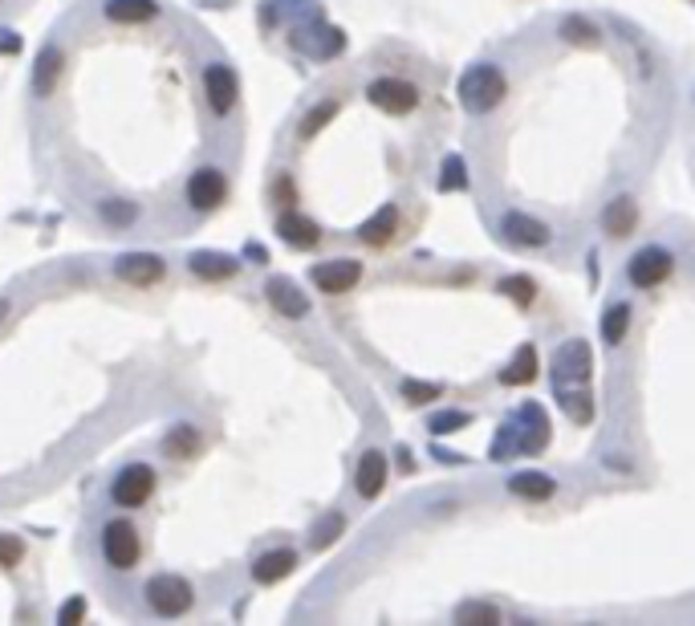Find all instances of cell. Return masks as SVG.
Instances as JSON below:
<instances>
[{"mask_svg": "<svg viewBox=\"0 0 695 626\" xmlns=\"http://www.w3.org/2000/svg\"><path fill=\"white\" fill-rule=\"evenodd\" d=\"M504 90H509V78H504V70L492 66V61H480V66L464 70V74H460V86H456L460 106H464L468 114H488V110H496L500 98H504Z\"/></svg>", "mask_w": 695, "mask_h": 626, "instance_id": "obj_1", "label": "cell"}, {"mask_svg": "<svg viewBox=\"0 0 695 626\" xmlns=\"http://www.w3.org/2000/svg\"><path fill=\"white\" fill-rule=\"evenodd\" d=\"M143 602L155 618H183L196 602V590L183 574H151L143 586Z\"/></svg>", "mask_w": 695, "mask_h": 626, "instance_id": "obj_2", "label": "cell"}, {"mask_svg": "<svg viewBox=\"0 0 695 626\" xmlns=\"http://www.w3.org/2000/svg\"><path fill=\"white\" fill-rule=\"evenodd\" d=\"M98 549H102V561H106L114 574H126V570L139 566V557H143V537H139V529L126 521V517H114V521L102 525Z\"/></svg>", "mask_w": 695, "mask_h": 626, "instance_id": "obj_3", "label": "cell"}, {"mask_svg": "<svg viewBox=\"0 0 695 626\" xmlns=\"http://www.w3.org/2000/svg\"><path fill=\"white\" fill-rule=\"evenodd\" d=\"M155 468L151 464H126L114 472L110 480V500L118 509H143L147 500L155 496Z\"/></svg>", "mask_w": 695, "mask_h": 626, "instance_id": "obj_4", "label": "cell"}, {"mask_svg": "<svg viewBox=\"0 0 695 626\" xmlns=\"http://www.w3.org/2000/svg\"><path fill=\"white\" fill-rule=\"evenodd\" d=\"M183 196H187V204H192L196 212H216L228 200V175L220 167H200V171L187 175Z\"/></svg>", "mask_w": 695, "mask_h": 626, "instance_id": "obj_5", "label": "cell"}, {"mask_svg": "<svg viewBox=\"0 0 695 626\" xmlns=\"http://www.w3.org/2000/svg\"><path fill=\"white\" fill-rule=\"evenodd\" d=\"M590 370H594V358H590V346L582 338L557 346V354H553V387L590 383Z\"/></svg>", "mask_w": 695, "mask_h": 626, "instance_id": "obj_6", "label": "cell"}, {"mask_svg": "<svg viewBox=\"0 0 695 626\" xmlns=\"http://www.w3.org/2000/svg\"><path fill=\"white\" fill-rule=\"evenodd\" d=\"M204 98L212 106V114H232L236 98H240V82H236V70L224 66V61H208L204 66Z\"/></svg>", "mask_w": 695, "mask_h": 626, "instance_id": "obj_7", "label": "cell"}, {"mask_svg": "<svg viewBox=\"0 0 695 626\" xmlns=\"http://www.w3.org/2000/svg\"><path fill=\"white\" fill-rule=\"evenodd\" d=\"M366 98H370V106L387 110V114H411L419 106V90L403 78H374L366 86Z\"/></svg>", "mask_w": 695, "mask_h": 626, "instance_id": "obj_8", "label": "cell"}, {"mask_svg": "<svg viewBox=\"0 0 695 626\" xmlns=\"http://www.w3.org/2000/svg\"><path fill=\"white\" fill-rule=\"evenodd\" d=\"M114 277L126 281V285H135V289H151L167 277V261L155 257V253H122L114 261Z\"/></svg>", "mask_w": 695, "mask_h": 626, "instance_id": "obj_9", "label": "cell"}, {"mask_svg": "<svg viewBox=\"0 0 695 626\" xmlns=\"http://www.w3.org/2000/svg\"><path fill=\"white\" fill-rule=\"evenodd\" d=\"M61 74H66V53H61V45H45L33 57V74H29L33 98H53L61 86Z\"/></svg>", "mask_w": 695, "mask_h": 626, "instance_id": "obj_10", "label": "cell"}, {"mask_svg": "<svg viewBox=\"0 0 695 626\" xmlns=\"http://www.w3.org/2000/svg\"><path fill=\"white\" fill-rule=\"evenodd\" d=\"M309 281L318 285L322 293L338 297V293H350V289L362 281V265H358V261H350V257L322 261V265H313V269H309Z\"/></svg>", "mask_w": 695, "mask_h": 626, "instance_id": "obj_11", "label": "cell"}, {"mask_svg": "<svg viewBox=\"0 0 695 626\" xmlns=\"http://www.w3.org/2000/svg\"><path fill=\"white\" fill-rule=\"evenodd\" d=\"M671 265H675V257L667 253V248L651 244V248H643V253H635V261H630L626 273H630V285L655 289V285H663L671 277Z\"/></svg>", "mask_w": 695, "mask_h": 626, "instance_id": "obj_12", "label": "cell"}, {"mask_svg": "<svg viewBox=\"0 0 695 626\" xmlns=\"http://www.w3.org/2000/svg\"><path fill=\"white\" fill-rule=\"evenodd\" d=\"M500 236L509 240L513 248H545L553 236H549V228L541 224V220H533L529 212H509L500 220Z\"/></svg>", "mask_w": 695, "mask_h": 626, "instance_id": "obj_13", "label": "cell"}, {"mask_svg": "<svg viewBox=\"0 0 695 626\" xmlns=\"http://www.w3.org/2000/svg\"><path fill=\"white\" fill-rule=\"evenodd\" d=\"M293 45L305 49L309 57H338L346 49V33L342 29H326V25H305V29H293Z\"/></svg>", "mask_w": 695, "mask_h": 626, "instance_id": "obj_14", "label": "cell"}, {"mask_svg": "<svg viewBox=\"0 0 695 626\" xmlns=\"http://www.w3.org/2000/svg\"><path fill=\"white\" fill-rule=\"evenodd\" d=\"M265 301L281 313V318H289V322H297V318H305V313H309V301H305L301 285L289 281V277H269L265 281Z\"/></svg>", "mask_w": 695, "mask_h": 626, "instance_id": "obj_15", "label": "cell"}, {"mask_svg": "<svg viewBox=\"0 0 695 626\" xmlns=\"http://www.w3.org/2000/svg\"><path fill=\"white\" fill-rule=\"evenodd\" d=\"M277 236L289 244V248H318V240H322V228L313 224L309 216H301V212H293V208H285L281 216H277Z\"/></svg>", "mask_w": 695, "mask_h": 626, "instance_id": "obj_16", "label": "cell"}, {"mask_svg": "<svg viewBox=\"0 0 695 626\" xmlns=\"http://www.w3.org/2000/svg\"><path fill=\"white\" fill-rule=\"evenodd\" d=\"M293 570H297V553L293 549H269V553H261L257 561H252V582H257V586H277Z\"/></svg>", "mask_w": 695, "mask_h": 626, "instance_id": "obj_17", "label": "cell"}, {"mask_svg": "<svg viewBox=\"0 0 695 626\" xmlns=\"http://www.w3.org/2000/svg\"><path fill=\"white\" fill-rule=\"evenodd\" d=\"M187 269H192L200 281H232L240 273V261L228 253H212V248H200V253L187 257Z\"/></svg>", "mask_w": 695, "mask_h": 626, "instance_id": "obj_18", "label": "cell"}, {"mask_svg": "<svg viewBox=\"0 0 695 626\" xmlns=\"http://www.w3.org/2000/svg\"><path fill=\"white\" fill-rule=\"evenodd\" d=\"M200 448H204V440H200V427L196 423H175L163 440H159V452L167 460H192Z\"/></svg>", "mask_w": 695, "mask_h": 626, "instance_id": "obj_19", "label": "cell"}, {"mask_svg": "<svg viewBox=\"0 0 695 626\" xmlns=\"http://www.w3.org/2000/svg\"><path fill=\"white\" fill-rule=\"evenodd\" d=\"M395 232H399V208H395V204H383V208H378V212L358 228V240L370 244V248H387V244L395 240Z\"/></svg>", "mask_w": 695, "mask_h": 626, "instance_id": "obj_20", "label": "cell"}, {"mask_svg": "<svg viewBox=\"0 0 695 626\" xmlns=\"http://www.w3.org/2000/svg\"><path fill=\"white\" fill-rule=\"evenodd\" d=\"M102 13L114 25H147L159 17V0H106Z\"/></svg>", "mask_w": 695, "mask_h": 626, "instance_id": "obj_21", "label": "cell"}, {"mask_svg": "<svg viewBox=\"0 0 695 626\" xmlns=\"http://www.w3.org/2000/svg\"><path fill=\"white\" fill-rule=\"evenodd\" d=\"M517 419L525 423V431L517 427V435H521V452H545V444H549V419H545V411L537 407V403H525L521 411H517Z\"/></svg>", "mask_w": 695, "mask_h": 626, "instance_id": "obj_22", "label": "cell"}, {"mask_svg": "<svg viewBox=\"0 0 695 626\" xmlns=\"http://www.w3.org/2000/svg\"><path fill=\"white\" fill-rule=\"evenodd\" d=\"M383 484H387V456H383V452H366V456L358 460V472H354L358 496H362V500H374L378 492H383Z\"/></svg>", "mask_w": 695, "mask_h": 626, "instance_id": "obj_23", "label": "cell"}, {"mask_svg": "<svg viewBox=\"0 0 695 626\" xmlns=\"http://www.w3.org/2000/svg\"><path fill=\"white\" fill-rule=\"evenodd\" d=\"M635 220H639V212H635V200H630V196H618V200H610V204L602 208V228H606V236H630Z\"/></svg>", "mask_w": 695, "mask_h": 626, "instance_id": "obj_24", "label": "cell"}, {"mask_svg": "<svg viewBox=\"0 0 695 626\" xmlns=\"http://www.w3.org/2000/svg\"><path fill=\"white\" fill-rule=\"evenodd\" d=\"M338 110H342V102L338 98H322L318 106H309V114L297 122V139H318L330 122L338 118Z\"/></svg>", "mask_w": 695, "mask_h": 626, "instance_id": "obj_25", "label": "cell"}, {"mask_svg": "<svg viewBox=\"0 0 695 626\" xmlns=\"http://www.w3.org/2000/svg\"><path fill=\"white\" fill-rule=\"evenodd\" d=\"M509 492L513 496H521V500H549L553 492H557V484L545 476V472H517V476H509Z\"/></svg>", "mask_w": 695, "mask_h": 626, "instance_id": "obj_26", "label": "cell"}, {"mask_svg": "<svg viewBox=\"0 0 695 626\" xmlns=\"http://www.w3.org/2000/svg\"><path fill=\"white\" fill-rule=\"evenodd\" d=\"M537 379V350L533 346H521L517 354H513V362L500 370V383L504 387H525V383H533Z\"/></svg>", "mask_w": 695, "mask_h": 626, "instance_id": "obj_27", "label": "cell"}, {"mask_svg": "<svg viewBox=\"0 0 695 626\" xmlns=\"http://www.w3.org/2000/svg\"><path fill=\"white\" fill-rule=\"evenodd\" d=\"M557 403L565 407V415H570L574 423H590L594 419V399H590V391L586 387H557Z\"/></svg>", "mask_w": 695, "mask_h": 626, "instance_id": "obj_28", "label": "cell"}, {"mask_svg": "<svg viewBox=\"0 0 695 626\" xmlns=\"http://www.w3.org/2000/svg\"><path fill=\"white\" fill-rule=\"evenodd\" d=\"M98 216L110 228H131L139 220V204H131V200H102L98 204Z\"/></svg>", "mask_w": 695, "mask_h": 626, "instance_id": "obj_29", "label": "cell"}, {"mask_svg": "<svg viewBox=\"0 0 695 626\" xmlns=\"http://www.w3.org/2000/svg\"><path fill=\"white\" fill-rule=\"evenodd\" d=\"M342 529H346V517L342 513H326L318 525H313V533H309V549H330L338 537H342Z\"/></svg>", "mask_w": 695, "mask_h": 626, "instance_id": "obj_30", "label": "cell"}, {"mask_svg": "<svg viewBox=\"0 0 695 626\" xmlns=\"http://www.w3.org/2000/svg\"><path fill=\"white\" fill-rule=\"evenodd\" d=\"M456 622L460 626H496L500 610L488 606V602H464V606H456Z\"/></svg>", "mask_w": 695, "mask_h": 626, "instance_id": "obj_31", "label": "cell"}, {"mask_svg": "<svg viewBox=\"0 0 695 626\" xmlns=\"http://www.w3.org/2000/svg\"><path fill=\"white\" fill-rule=\"evenodd\" d=\"M626 330H630V305L606 309V318H602V338H606L610 346H618V342L626 338Z\"/></svg>", "mask_w": 695, "mask_h": 626, "instance_id": "obj_32", "label": "cell"}, {"mask_svg": "<svg viewBox=\"0 0 695 626\" xmlns=\"http://www.w3.org/2000/svg\"><path fill=\"white\" fill-rule=\"evenodd\" d=\"M439 395H444V387H439V383H419V379H403V399H407L411 407H427V403H435Z\"/></svg>", "mask_w": 695, "mask_h": 626, "instance_id": "obj_33", "label": "cell"}, {"mask_svg": "<svg viewBox=\"0 0 695 626\" xmlns=\"http://www.w3.org/2000/svg\"><path fill=\"white\" fill-rule=\"evenodd\" d=\"M517 448H521V435H517V423H504V427L496 431V440H492L488 456H492V460H509V456H513Z\"/></svg>", "mask_w": 695, "mask_h": 626, "instance_id": "obj_34", "label": "cell"}, {"mask_svg": "<svg viewBox=\"0 0 695 626\" xmlns=\"http://www.w3.org/2000/svg\"><path fill=\"white\" fill-rule=\"evenodd\" d=\"M439 187H444V192H464V187H468V171H464V159H460V155H448V159H444V175H439Z\"/></svg>", "mask_w": 695, "mask_h": 626, "instance_id": "obj_35", "label": "cell"}, {"mask_svg": "<svg viewBox=\"0 0 695 626\" xmlns=\"http://www.w3.org/2000/svg\"><path fill=\"white\" fill-rule=\"evenodd\" d=\"M25 561V541L17 533H0V570H17Z\"/></svg>", "mask_w": 695, "mask_h": 626, "instance_id": "obj_36", "label": "cell"}, {"mask_svg": "<svg viewBox=\"0 0 695 626\" xmlns=\"http://www.w3.org/2000/svg\"><path fill=\"white\" fill-rule=\"evenodd\" d=\"M500 293H509V297H513L521 309H529V305H533V297H537V285H533L529 277H504V281H500Z\"/></svg>", "mask_w": 695, "mask_h": 626, "instance_id": "obj_37", "label": "cell"}, {"mask_svg": "<svg viewBox=\"0 0 695 626\" xmlns=\"http://www.w3.org/2000/svg\"><path fill=\"white\" fill-rule=\"evenodd\" d=\"M561 37L565 41H578V45H594L598 41V29H590L582 17H565L561 21Z\"/></svg>", "mask_w": 695, "mask_h": 626, "instance_id": "obj_38", "label": "cell"}, {"mask_svg": "<svg viewBox=\"0 0 695 626\" xmlns=\"http://www.w3.org/2000/svg\"><path fill=\"white\" fill-rule=\"evenodd\" d=\"M472 423V415L468 411H439L435 419H431V427L427 431H435V435H448V431H460V427H468Z\"/></svg>", "mask_w": 695, "mask_h": 626, "instance_id": "obj_39", "label": "cell"}, {"mask_svg": "<svg viewBox=\"0 0 695 626\" xmlns=\"http://www.w3.org/2000/svg\"><path fill=\"white\" fill-rule=\"evenodd\" d=\"M82 618H86V598H70L66 606L57 610V622H61V626H78Z\"/></svg>", "mask_w": 695, "mask_h": 626, "instance_id": "obj_40", "label": "cell"}, {"mask_svg": "<svg viewBox=\"0 0 695 626\" xmlns=\"http://www.w3.org/2000/svg\"><path fill=\"white\" fill-rule=\"evenodd\" d=\"M25 45H21V33H13V29H0V53H21Z\"/></svg>", "mask_w": 695, "mask_h": 626, "instance_id": "obj_41", "label": "cell"}, {"mask_svg": "<svg viewBox=\"0 0 695 626\" xmlns=\"http://www.w3.org/2000/svg\"><path fill=\"white\" fill-rule=\"evenodd\" d=\"M273 192H277V200H281V208H289L297 196H293V183L289 179H277V187H273Z\"/></svg>", "mask_w": 695, "mask_h": 626, "instance_id": "obj_42", "label": "cell"}, {"mask_svg": "<svg viewBox=\"0 0 695 626\" xmlns=\"http://www.w3.org/2000/svg\"><path fill=\"white\" fill-rule=\"evenodd\" d=\"M399 468H403V472H411V468H415V464H411V452H407V448H399Z\"/></svg>", "mask_w": 695, "mask_h": 626, "instance_id": "obj_43", "label": "cell"}, {"mask_svg": "<svg viewBox=\"0 0 695 626\" xmlns=\"http://www.w3.org/2000/svg\"><path fill=\"white\" fill-rule=\"evenodd\" d=\"M5 313H9V301H5V297H0V318H5Z\"/></svg>", "mask_w": 695, "mask_h": 626, "instance_id": "obj_44", "label": "cell"}]
</instances>
